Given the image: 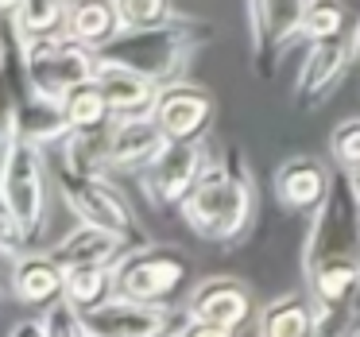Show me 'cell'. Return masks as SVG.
Here are the masks:
<instances>
[{
	"mask_svg": "<svg viewBox=\"0 0 360 337\" xmlns=\"http://www.w3.org/2000/svg\"><path fill=\"white\" fill-rule=\"evenodd\" d=\"M352 179H356V186H360V167H356V171H352Z\"/></svg>",
	"mask_w": 360,
	"mask_h": 337,
	"instance_id": "1f68e13d",
	"label": "cell"
},
{
	"mask_svg": "<svg viewBox=\"0 0 360 337\" xmlns=\"http://www.w3.org/2000/svg\"><path fill=\"white\" fill-rule=\"evenodd\" d=\"M128 252V244L120 241L117 233L109 229H97V225H86L82 221L66 241H58L51 248V256L70 272V267H89V264H117L120 256Z\"/></svg>",
	"mask_w": 360,
	"mask_h": 337,
	"instance_id": "ac0fdd59",
	"label": "cell"
},
{
	"mask_svg": "<svg viewBox=\"0 0 360 337\" xmlns=\"http://www.w3.org/2000/svg\"><path fill=\"white\" fill-rule=\"evenodd\" d=\"M306 8L310 0H244V20H248L252 63L259 78H271L279 55L295 35H302Z\"/></svg>",
	"mask_w": 360,
	"mask_h": 337,
	"instance_id": "9c48e42d",
	"label": "cell"
},
{
	"mask_svg": "<svg viewBox=\"0 0 360 337\" xmlns=\"http://www.w3.org/2000/svg\"><path fill=\"white\" fill-rule=\"evenodd\" d=\"M66 298H70L78 310H86V306H97L105 303V298L117 295V272H112V264H89V267H70L66 272Z\"/></svg>",
	"mask_w": 360,
	"mask_h": 337,
	"instance_id": "603a6c76",
	"label": "cell"
},
{
	"mask_svg": "<svg viewBox=\"0 0 360 337\" xmlns=\"http://www.w3.org/2000/svg\"><path fill=\"white\" fill-rule=\"evenodd\" d=\"M163 125L151 117H124L109 125V171H143L167 148Z\"/></svg>",
	"mask_w": 360,
	"mask_h": 337,
	"instance_id": "9a60e30c",
	"label": "cell"
},
{
	"mask_svg": "<svg viewBox=\"0 0 360 337\" xmlns=\"http://www.w3.org/2000/svg\"><path fill=\"white\" fill-rule=\"evenodd\" d=\"M63 117H66V125H70V132H97V128H109L112 120H117L97 78L86 82V86H78L70 97H66Z\"/></svg>",
	"mask_w": 360,
	"mask_h": 337,
	"instance_id": "44dd1931",
	"label": "cell"
},
{
	"mask_svg": "<svg viewBox=\"0 0 360 337\" xmlns=\"http://www.w3.org/2000/svg\"><path fill=\"white\" fill-rule=\"evenodd\" d=\"M12 337H51V333H47V326H43V318H35V322H20V326L12 329Z\"/></svg>",
	"mask_w": 360,
	"mask_h": 337,
	"instance_id": "f1b7e54d",
	"label": "cell"
},
{
	"mask_svg": "<svg viewBox=\"0 0 360 337\" xmlns=\"http://www.w3.org/2000/svg\"><path fill=\"white\" fill-rule=\"evenodd\" d=\"M124 32L117 12V0H70V16H66V35L86 47L101 51Z\"/></svg>",
	"mask_w": 360,
	"mask_h": 337,
	"instance_id": "d6986e66",
	"label": "cell"
},
{
	"mask_svg": "<svg viewBox=\"0 0 360 337\" xmlns=\"http://www.w3.org/2000/svg\"><path fill=\"white\" fill-rule=\"evenodd\" d=\"M326 264H345L360 272V186L345 167L329 182L326 202L314 210L310 233L302 244V272Z\"/></svg>",
	"mask_w": 360,
	"mask_h": 337,
	"instance_id": "5b68a950",
	"label": "cell"
},
{
	"mask_svg": "<svg viewBox=\"0 0 360 337\" xmlns=\"http://www.w3.org/2000/svg\"><path fill=\"white\" fill-rule=\"evenodd\" d=\"M190 256L174 244H143L132 248L112 264L117 272V295L140 298V303H155V306H171L179 298V291L186 287L190 275Z\"/></svg>",
	"mask_w": 360,
	"mask_h": 337,
	"instance_id": "52a82bcc",
	"label": "cell"
},
{
	"mask_svg": "<svg viewBox=\"0 0 360 337\" xmlns=\"http://www.w3.org/2000/svg\"><path fill=\"white\" fill-rule=\"evenodd\" d=\"M186 326H190V310H186V318H182L179 326H171V333H163V337H186Z\"/></svg>",
	"mask_w": 360,
	"mask_h": 337,
	"instance_id": "f546056e",
	"label": "cell"
},
{
	"mask_svg": "<svg viewBox=\"0 0 360 337\" xmlns=\"http://www.w3.org/2000/svg\"><path fill=\"white\" fill-rule=\"evenodd\" d=\"M213 43V27L205 20H159V24H148V27H124L109 47H101L97 55L105 63H117V66H128V70L143 74V78L159 82H174L186 63L198 55L202 47Z\"/></svg>",
	"mask_w": 360,
	"mask_h": 337,
	"instance_id": "7a4b0ae2",
	"label": "cell"
},
{
	"mask_svg": "<svg viewBox=\"0 0 360 337\" xmlns=\"http://www.w3.org/2000/svg\"><path fill=\"white\" fill-rule=\"evenodd\" d=\"M43 326H47L51 337H86V322H82V310L70 303V298H55V303L43 310Z\"/></svg>",
	"mask_w": 360,
	"mask_h": 337,
	"instance_id": "d4e9b609",
	"label": "cell"
},
{
	"mask_svg": "<svg viewBox=\"0 0 360 337\" xmlns=\"http://www.w3.org/2000/svg\"><path fill=\"white\" fill-rule=\"evenodd\" d=\"M259 337H314V303L302 291H290V295L275 298L264 306L256 322Z\"/></svg>",
	"mask_w": 360,
	"mask_h": 337,
	"instance_id": "ffe728a7",
	"label": "cell"
},
{
	"mask_svg": "<svg viewBox=\"0 0 360 337\" xmlns=\"http://www.w3.org/2000/svg\"><path fill=\"white\" fill-rule=\"evenodd\" d=\"M86 337H89V333H86Z\"/></svg>",
	"mask_w": 360,
	"mask_h": 337,
	"instance_id": "d6a6232c",
	"label": "cell"
},
{
	"mask_svg": "<svg viewBox=\"0 0 360 337\" xmlns=\"http://www.w3.org/2000/svg\"><path fill=\"white\" fill-rule=\"evenodd\" d=\"M55 182L63 202L78 213V221L117 233L128 244V252L151 244L148 229L140 225V217L132 213L128 198L117 190V182L109 179V171H74V167L55 163Z\"/></svg>",
	"mask_w": 360,
	"mask_h": 337,
	"instance_id": "8992f818",
	"label": "cell"
},
{
	"mask_svg": "<svg viewBox=\"0 0 360 337\" xmlns=\"http://www.w3.org/2000/svg\"><path fill=\"white\" fill-rule=\"evenodd\" d=\"M252 217H256V182L252 167L236 148H229L221 159L210 155L198 186L182 202V221L186 229L205 244L233 248L248 236Z\"/></svg>",
	"mask_w": 360,
	"mask_h": 337,
	"instance_id": "6da1fadb",
	"label": "cell"
},
{
	"mask_svg": "<svg viewBox=\"0 0 360 337\" xmlns=\"http://www.w3.org/2000/svg\"><path fill=\"white\" fill-rule=\"evenodd\" d=\"M8 287L16 295V303L27 306H51L55 298H63L66 291V267L58 264L51 252H24L20 260H12Z\"/></svg>",
	"mask_w": 360,
	"mask_h": 337,
	"instance_id": "e0dca14e",
	"label": "cell"
},
{
	"mask_svg": "<svg viewBox=\"0 0 360 337\" xmlns=\"http://www.w3.org/2000/svg\"><path fill=\"white\" fill-rule=\"evenodd\" d=\"M97 82H101L105 97H109V109L117 120L124 117H151L155 113V101H159V82L143 78V74L128 70V66H117V63H105L97 55Z\"/></svg>",
	"mask_w": 360,
	"mask_h": 337,
	"instance_id": "2e32d148",
	"label": "cell"
},
{
	"mask_svg": "<svg viewBox=\"0 0 360 337\" xmlns=\"http://www.w3.org/2000/svg\"><path fill=\"white\" fill-rule=\"evenodd\" d=\"M8 39L16 43V58L24 66L27 94L39 101L63 105L78 86L97 78V51L70 35H39V39H20L8 27Z\"/></svg>",
	"mask_w": 360,
	"mask_h": 337,
	"instance_id": "277c9868",
	"label": "cell"
},
{
	"mask_svg": "<svg viewBox=\"0 0 360 337\" xmlns=\"http://www.w3.org/2000/svg\"><path fill=\"white\" fill-rule=\"evenodd\" d=\"M349 39H352V55L360 58V20H356V24H352V35H349Z\"/></svg>",
	"mask_w": 360,
	"mask_h": 337,
	"instance_id": "4dcf8cb0",
	"label": "cell"
},
{
	"mask_svg": "<svg viewBox=\"0 0 360 337\" xmlns=\"http://www.w3.org/2000/svg\"><path fill=\"white\" fill-rule=\"evenodd\" d=\"M302 35L310 43L318 39H337L345 35V4L341 0H310L306 8V24H302Z\"/></svg>",
	"mask_w": 360,
	"mask_h": 337,
	"instance_id": "cb8c5ba5",
	"label": "cell"
},
{
	"mask_svg": "<svg viewBox=\"0 0 360 337\" xmlns=\"http://www.w3.org/2000/svg\"><path fill=\"white\" fill-rule=\"evenodd\" d=\"M190 322H210V326L240 329L252 314V291L244 287L236 275H213V279L198 283L186 298Z\"/></svg>",
	"mask_w": 360,
	"mask_h": 337,
	"instance_id": "4fadbf2b",
	"label": "cell"
},
{
	"mask_svg": "<svg viewBox=\"0 0 360 337\" xmlns=\"http://www.w3.org/2000/svg\"><path fill=\"white\" fill-rule=\"evenodd\" d=\"M70 0H20V12L8 16V27L20 39H39V35H63Z\"/></svg>",
	"mask_w": 360,
	"mask_h": 337,
	"instance_id": "7402d4cb",
	"label": "cell"
},
{
	"mask_svg": "<svg viewBox=\"0 0 360 337\" xmlns=\"http://www.w3.org/2000/svg\"><path fill=\"white\" fill-rule=\"evenodd\" d=\"M47 159H43V144H35L32 136L20 128L16 105L8 101V117H4V167H0V198H4V217H12L24 236L39 241L47 233Z\"/></svg>",
	"mask_w": 360,
	"mask_h": 337,
	"instance_id": "3957f363",
	"label": "cell"
},
{
	"mask_svg": "<svg viewBox=\"0 0 360 337\" xmlns=\"http://www.w3.org/2000/svg\"><path fill=\"white\" fill-rule=\"evenodd\" d=\"M333 174L314 155H290L275 167V198L287 213H314L329 194Z\"/></svg>",
	"mask_w": 360,
	"mask_h": 337,
	"instance_id": "5bb4252c",
	"label": "cell"
},
{
	"mask_svg": "<svg viewBox=\"0 0 360 337\" xmlns=\"http://www.w3.org/2000/svg\"><path fill=\"white\" fill-rule=\"evenodd\" d=\"M186 337H236V329L210 326V322H190V326H186Z\"/></svg>",
	"mask_w": 360,
	"mask_h": 337,
	"instance_id": "83f0119b",
	"label": "cell"
},
{
	"mask_svg": "<svg viewBox=\"0 0 360 337\" xmlns=\"http://www.w3.org/2000/svg\"><path fill=\"white\" fill-rule=\"evenodd\" d=\"M329 151L345 171H356L360 167V117L341 120V125L329 132Z\"/></svg>",
	"mask_w": 360,
	"mask_h": 337,
	"instance_id": "484cf974",
	"label": "cell"
},
{
	"mask_svg": "<svg viewBox=\"0 0 360 337\" xmlns=\"http://www.w3.org/2000/svg\"><path fill=\"white\" fill-rule=\"evenodd\" d=\"M352 63H356L352 39H345V35L310 43V51L302 58V70H298V82H295V109H321L341 89Z\"/></svg>",
	"mask_w": 360,
	"mask_h": 337,
	"instance_id": "8fae6325",
	"label": "cell"
},
{
	"mask_svg": "<svg viewBox=\"0 0 360 337\" xmlns=\"http://www.w3.org/2000/svg\"><path fill=\"white\" fill-rule=\"evenodd\" d=\"M213 109H217V101H213L210 89L174 78L159 89L155 120L163 125L167 140H202L213 120Z\"/></svg>",
	"mask_w": 360,
	"mask_h": 337,
	"instance_id": "7c38bea8",
	"label": "cell"
},
{
	"mask_svg": "<svg viewBox=\"0 0 360 337\" xmlns=\"http://www.w3.org/2000/svg\"><path fill=\"white\" fill-rule=\"evenodd\" d=\"M117 12L124 27H148L171 16V4L167 0H117Z\"/></svg>",
	"mask_w": 360,
	"mask_h": 337,
	"instance_id": "4316f807",
	"label": "cell"
},
{
	"mask_svg": "<svg viewBox=\"0 0 360 337\" xmlns=\"http://www.w3.org/2000/svg\"><path fill=\"white\" fill-rule=\"evenodd\" d=\"M186 318V306H155L128 295H112L82 310L89 337H163Z\"/></svg>",
	"mask_w": 360,
	"mask_h": 337,
	"instance_id": "30bf717a",
	"label": "cell"
},
{
	"mask_svg": "<svg viewBox=\"0 0 360 337\" xmlns=\"http://www.w3.org/2000/svg\"><path fill=\"white\" fill-rule=\"evenodd\" d=\"M210 151L202 140H171L148 167H143V194L159 213L182 210V202L190 198V190L198 186Z\"/></svg>",
	"mask_w": 360,
	"mask_h": 337,
	"instance_id": "ba28073f",
	"label": "cell"
}]
</instances>
